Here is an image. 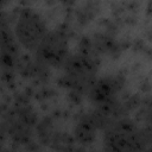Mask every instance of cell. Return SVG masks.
<instances>
[{"label": "cell", "mask_w": 152, "mask_h": 152, "mask_svg": "<svg viewBox=\"0 0 152 152\" xmlns=\"http://www.w3.org/2000/svg\"><path fill=\"white\" fill-rule=\"evenodd\" d=\"M14 34L17 40L25 49L36 51L48 34V30L40 15L32 8L25 7L19 11V17L15 20Z\"/></svg>", "instance_id": "obj_1"}, {"label": "cell", "mask_w": 152, "mask_h": 152, "mask_svg": "<svg viewBox=\"0 0 152 152\" xmlns=\"http://www.w3.org/2000/svg\"><path fill=\"white\" fill-rule=\"evenodd\" d=\"M68 56V36L64 31L57 30L48 32L40 45L36 50V58L46 65L58 66Z\"/></svg>", "instance_id": "obj_2"}, {"label": "cell", "mask_w": 152, "mask_h": 152, "mask_svg": "<svg viewBox=\"0 0 152 152\" xmlns=\"http://www.w3.org/2000/svg\"><path fill=\"white\" fill-rule=\"evenodd\" d=\"M94 48L97 52L107 53L113 57H118L120 55V45L108 34L104 33H95L93 38Z\"/></svg>", "instance_id": "obj_3"}, {"label": "cell", "mask_w": 152, "mask_h": 152, "mask_svg": "<svg viewBox=\"0 0 152 152\" xmlns=\"http://www.w3.org/2000/svg\"><path fill=\"white\" fill-rule=\"evenodd\" d=\"M96 13H97L96 4L88 2L83 7L76 11V19L81 25H84V24H88L94 18V15H96Z\"/></svg>", "instance_id": "obj_4"}, {"label": "cell", "mask_w": 152, "mask_h": 152, "mask_svg": "<svg viewBox=\"0 0 152 152\" xmlns=\"http://www.w3.org/2000/svg\"><path fill=\"white\" fill-rule=\"evenodd\" d=\"M15 118L20 122H23L24 125H26L28 127H32V126H34L37 124V115L28 107H20L19 109H17Z\"/></svg>", "instance_id": "obj_5"}, {"label": "cell", "mask_w": 152, "mask_h": 152, "mask_svg": "<svg viewBox=\"0 0 152 152\" xmlns=\"http://www.w3.org/2000/svg\"><path fill=\"white\" fill-rule=\"evenodd\" d=\"M51 142H52V146L58 151L71 152L72 150V139L69 135H65V134L57 135L51 140Z\"/></svg>", "instance_id": "obj_6"}, {"label": "cell", "mask_w": 152, "mask_h": 152, "mask_svg": "<svg viewBox=\"0 0 152 152\" xmlns=\"http://www.w3.org/2000/svg\"><path fill=\"white\" fill-rule=\"evenodd\" d=\"M37 132L39 135V139L44 141V144H48L50 141V135L52 133V124L49 119L43 120L40 124H38Z\"/></svg>", "instance_id": "obj_7"}, {"label": "cell", "mask_w": 152, "mask_h": 152, "mask_svg": "<svg viewBox=\"0 0 152 152\" xmlns=\"http://www.w3.org/2000/svg\"><path fill=\"white\" fill-rule=\"evenodd\" d=\"M50 94H53V91L51 89H44V90L37 93V99H46L50 96Z\"/></svg>", "instance_id": "obj_8"}, {"label": "cell", "mask_w": 152, "mask_h": 152, "mask_svg": "<svg viewBox=\"0 0 152 152\" xmlns=\"http://www.w3.org/2000/svg\"><path fill=\"white\" fill-rule=\"evenodd\" d=\"M133 48H134V50H144L145 49V45H144V42L142 40H140V39H137L134 43H133Z\"/></svg>", "instance_id": "obj_9"}, {"label": "cell", "mask_w": 152, "mask_h": 152, "mask_svg": "<svg viewBox=\"0 0 152 152\" xmlns=\"http://www.w3.org/2000/svg\"><path fill=\"white\" fill-rule=\"evenodd\" d=\"M140 88H141V90H142V91H145V93H146V91H148V90H150V88H151V87H150L148 81H145L144 83H141V87H140Z\"/></svg>", "instance_id": "obj_10"}, {"label": "cell", "mask_w": 152, "mask_h": 152, "mask_svg": "<svg viewBox=\"0 0 152 152\" xmlns=\"http://www.w3.org/2000/svg\"><path fill=\"white\" fill-rule=\"evenodd\" d=\"M146 15L147 17H152V1H150L146 6Z\"/></svg>", "instance_id": "obj_11"}, {"label": "cell", "mask_w": 152, "mask_h": 152, "mask_svg": "<svg viewBox=\"0 0 152 152\" xmlns=\"http://www.w3.org/2000/svg\"><path fill=\"white\" fill-rule=\"evenodd\" d=\"M146 37L148 38V40H151V42H152V27L146 32Z\"/></svg>", "instance_id": "obj_12"}, {"label": "cell", "mask_w": 152, "mask_h": 152, "mask_svg": "<svg viewBox=\"0 0 152 152\" xmlns=\"http://www.w3.org/2000/svg\"><path fill=\"white\" fill-rule=\"evenodd\" d=\"M71 152H86V151L82 148H74V150H71Z\"/></svg>", "instance_id": "obj_13"}, {"label": "cell", "mask_w": 152, "mask_h": 152, "mask_svg": "<svg viewBox=\"0 0 152 152\" xmlns=\"http://www.w3.org/2000/svg\"><path fill=\"white\" fill-rule=\"evenodd\" d=\"M4 152H12V151H4Z\"/></svg>", "instance_id": "obj_14"}]
</instances>
